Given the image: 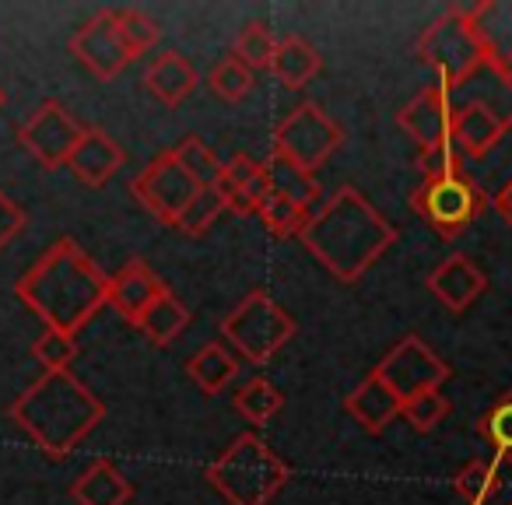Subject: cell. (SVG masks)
<instances>
[{
  "label": "cell",
  "mask_w": 512,
  "mask_h": 505,
  "mask_svg": "<svg viewBox=\"0 0 512 505\" xmlns=\"http://www.w3.org/2000/svg\"><path fill=\"white\" fill-rule=\"evenodd\" d=\"M274 50H278V36H274L267 25L260 22H246L239 29L232 43V57L239 64H246L249 71H271V60H274Z\"/></svg>",
  "instance_id": "cell-29"
},
{
  "label": "cell",
  "mask_w": 512,
  "mask_h": 505,
  "mask_svg": "<svg viewBox=\"0 0 512 505\" xmlns=\"http://www.w3.org/2000/svg\"><path fill=\"white\" fill-rule=\"evenodd\" d=\"M130 193L141 200L144 211H151V218H158L162 225H179L183 211L190 207V200L200 193V186L193 183V176L176 162L172 151L155 155L130 183Z\"/></svg>",
  "instance_id": "cell-9"
},
{
  "label": "cell",
  "mask_w": 512,
  "mask_h": 505,
  "mask_svg": "<svg viewBox=\"0 0 512 505\" xmlns=\"http://www.w3.org/2000/svg\"><path fill=\"white\" fill-rule=\"evenodd\" d=\"M207 85L214 88V95H221L225 102H242L253 92V71L246 64H239L235 57H225L221 64H214Z\"/></svg>",
  "instance_id": "cell-37"
},
{
  "label": "cell",
  "mask_w": 512,
  "mask_h": 505,
  "mask_svg": "<svg viewBox=\"0 0 512 505\" xmlns=\"http://www.w3.org/2000/svg\"><path fill=\"white\" fill-rule=\"evenodd\" d=\"M71 53L95 74L99 81H113L123 67L130 64V50L120 39V25H116V11H95L71 39Z\"/></svg>",
  "instance_id": "cell-12"
},
{
  "label": "cell",
  "mask_w": 512,
  "mask_h": 505,
  "mask_svg": "<svg viewBox=\"0 0 512 505\" xmlns=\"http://www.w3.org/2000/svg\"><path fill=\"white\" fill-rule=\"evenodd\" d=\"M344 411L358 421V428H362V432L383 435L386 428L400 418V397L376 376V372H369V376H365L362 383L348 393V400H344Z\"/></svg>",
  "instance_id": "cell-18"
},
{
  "label": "cell",
  "mask_w": 512,
  "mask_h": 505,
  "mask_svg": "<svg viewBox=\"0 0 512 505\" xmlns=\"http://www.w3.org/2000/svg\"><path fill=\"white\" fill-rule=\"evenodd\" d=\"M411 207L435 235H442V239H460V235L491 207V197L467 176V172H453V176L421 179L411 193Z\"/></svg>",
  "instance_id": "cell-7"
},
{
  "label": "cell",
  "mask_w": 512,
  "mask_h": 505,
  "mask_svg": "<svg viewBox=\"0 0 512 505\" xmlns=\"http://www.w3.org/2000/svg\"><path fill=\"white\" fill-rule=\"evenodd\" d=\"M425 285L449 313H467V309L488 292V274H484L467 253H449L439 267L428 271Z\"/></svg>",
  "instance_id": "cell-14"
},
{
  "label": "cell",
  "mask_w": 512,
  "mask_h": 505,
  "mask_svg": "<svg viewBox=\"0 0 512 505\" xmlns=\"http://www.w3.org/2000/svg\"><path fill=\"white\" fill-rule=\"evenodd\" d=\"M172 155H176V162L183 165L186 172L193 176V183L200 186V190H207V186H214L221 179V169H225V162H221L218 155H214L211 148H207L204 141H200L197 134L183 137V141L176 144V148H169Z\"/></svg>",
  "instance_id": "cell-32"
},
{
  "label": "cell",
  "mask_w": 512,
  "mask_h": 505,
  "mask_svg": "<svg viewBox=\"0 0 512 505\" xmlns=\"http://www.w3.org/2000/svg\"><path fill=\"white\" fill-rule=\"evenodd\" d=\"M186 323H190V309H186L172 292H165L162 299H155L141 316H137L134 327L141 330L155 348H165V344H172L179 334H183Z\"/></svg>",
  "instance_id": "cell-24"
},
{
  "label": "cell",
  "mask_w": 512,
  "mask_h": 505,
  "mask_svg": "<svg viewBox=\"0 0 512 505\" xmlns=\"http://www.w3.org/2000/svg\"><path fill=\"white\" fill-rule=\"evenodd\" d=\"M246 197L253 200V207L260 211L264 207V200L271 197V176H267V165L260 162V172H256L253 179H249V186H246Z\"/></svg>",
  "instance_id": "cell-41"
},
{
  "label": "cell",
  "mask_w": 512,
  "mask_h": 505,
  "mask_svg": "<svg viewBox=\"0 0 512 505\" xmlns=\"http://www.w3.org/2000/svg\"><path fill=\"white\" fill-rule=\"evenodd\" d=\"M207 481L218 488L228 505H271L288 484L292 470L256 432H242L207 463Z\"/></svg>",
  "instance_id": "cell-4"
},
{
  "label": "cell",
  "mask_w": 512,
  "mask_h": 505,
  "mask_svg": "<svg viewBox=\"0 0 512 505\" xmlns=\"http://www.w3.org/2000/svg\"><path fill=\"white\" fill-rule=\"evenodd\" d=\"M463 162L467 158L460 155L453 141L442 144V148H432V151H418V169H421V179H439V176H453V172H463Z\"/></svg>",
  "instance_id": "cell-38"
},
{
  "label": "cell",
  "mask_w": 512,
  "mask_h": 505,
  "mask_svg": "<svg viewBox=\"0 0 512 505\" xmlns=\"http://www.w3.org/2000/svg\"><path fill=\"white\" fill-rule=\"evenodd\" d=\"M509 505H512V502H509Z\"/></svg>",
  "instance_id": "cell-44"
},
{
  "label": "cell",
  "mask_w": 512,
  "mask_h": 505,
  "mask_svg": "<svg viewBox=\"0 0 512 505\" xmlns=\"http://www.w3.org/2000/svg\"><path fill=\"white\" fill-rule=\"evenodd\" d=\"M484 64L512 78V0H477L467 8Z\"/></svg>",
  "instance_id": "cell-15"
},
{
  "label": "cell",
  "mask_w": 512,
  "mask_h": 505,
  "mask_svg": "<svg viewBox=\"0 0 512 505\" xmlns=\"http://www.w3.org/2000/svg\"><path fill=\"white\" fill-rule=\"evenodd\" d=\"M397 127L418 144V151H432L453 141V102L439 85H425L407 106H400Z\"/></svg>",
  "instance_id": "cell-13"
},
{
  "label": "cell",
  "mask_w": 512,
  "mask_h": 505,
  "mask_svg": "<svg viewBox=\"0 0 512 505\" xmlns=\"http://www.w3.org/2000/svg\"><path fill=\"white\" fill-rule=\"evenodd\" d=\"M502 484V463L498 460H470L467 467L456 474L453 488L467 505H491Z\"/></svg>",
  "instance_id": "cell-28"
},
{
  "label": "cell",
  "mask_w": 512,
  "mask_h": 505,
  "mask_svg": "<svg viewBox=\"0 0 512 505\" xmlns=\"http://www.w3.org/2000/svg\"><path fill=\"white\" fill-rule=\"evenodd\" d=\"M372 372H376V376L383 379L393 393H397L400 404L421 390H439V386L453 376V369L446 365V358L435 355V351L428 348L418 334L400 337Z\"/></svg>",
  "instance_id": "cell-10"
},
{
  "label": "cell",
  "mask_w": 512,
  "mask_h": 505,
  "mask_svg": "<svg viewBox=\"0 0 512 505\" xmlns=\"http://www.w3.org/2000/svg\"><path fill=\"white\" fill-rule=\"evenodd\" d=\"M491 207H495V211L502 214L505 225H512V179L502 186V190L495 193V197H491Z\"/></svg>",
  "instance_id": "cell-42"
},
{
  "label": "cell",
  "mask_w": 512,
  "mask_h": 505,
  "mask_svg": "<svg viewBox=\"0 0 512 505\" xmlns=\"http://www.w3.org/2000/svg\"><path fill=\"white\" fill-rule=\"evenodd\" d=\"M123 162H127V151L106 130L88 127L85 137L78 141V148H74V155L67 158V169L85 186H106L123 169Z\"/></svg>",
  "instance_id": "cell-17"
},
{
  "label": "cell",
  "mask_w": 512,
  "mask_h": 505,
  "mask_svg": "<svg viewBox=\"0 0 512 505\" xmlns=\"http://www.w3.org/2000/svg\"><path fill=\"white\" fill-rule=\"evenodd\" d=\"M88 127H81L60 102H43L29 120L18 130V141L29 148V155L36 158L43 169H60L67 165V158L74 155L78 141L85 137Z\"/></svg>",
  "instance_id": "cell-11"
},
{
  "label": "cell",
  "mask_w": 512,
  "mask_h": 505,
  "mask_svg": "<svg viewBox=\"0 0 512 505\" xmlns=\"http://www.w3.org/2000/svg\"><path fill=\"white\" fill-rule=\"evenodd\" d=\"M260 172V162H256L253 155H246V151H239V155H232L225 162V169H221V179L218 183H225V186H235V190H246L249 186V179ZM214 183V186H218Z\"/></svg>",
  "instance_id": "cell-40"
},
{
  "label": "cell",
  "mask_w": 512,
  "mask_h": 505,
  "mask_svg": "<svg viewBox=\"0 0 512 505\" xmlns=\"http://www.w3.org/2000/svg\"><path fill=\"white\" fill-rule=\"evenodd\" d=\"M299 323L281 302H274L264 288H253L246 299L221 320V337L246 358L249 365H267L292 337Z\"/></svg>",
  "instance_id": "cell-6"
},
{
  "label": "cell",
  "mask_w": 512,
  "mask_h": 505,
  "mask_svg": "<svg viewBox=\"0 0 512 505\" xmlns=\"http://www.w3.org/2000/svg\"><path fill=\"white\" fill-rule=\"evenodd\" d=\"M186 372H190V379L207 397H214V393H221L239 376V358L225 348V341H207L204 348L186 362Z\"/></svg>",
  "instance_id": "cell-23"
},
{
  "label": "cell",
  "mask_w": 512,
  "mask_h": 505,
  "mask_svg": "<svg viewBox=\"0 0 512 505\" xmlns=\"http://www.w3.org/2000/svg\"><path fill=\"white\" fill-rule=\"evenodd\" d=\"M4 102H8V95H4V88H0V109H4Z\"/></svg>",
  "instance_id": "cell-43"
},
{
  "label": "cell",
  "mask_w": 512,
  "mask_h": 505,
  "mask_svg": "<svg viewBox=\"0 0 512 505\" xmlns=\"http://www.w3.org/2000/svg\"><path fill=\"white\" fill-rule=\"evenodd\" d=\"M29 225V218H25V211L15 204V200L8 197V193L0 190V249H8L11 242L22 235V228Z\"/></svg>",
  "instance_id": "cell-39"
},
{
  "label": "cell",
  "mask_w": 512,
  "mask_h": 505,
  "mask_svg": "<svg viewBox=\"0 0 512 505\" xmlns=\"http://www.w3.org/2000/svg\"><path fill=\"white\" fill-rule=\"evenodd\" d=\"M32 358H36L46 372H67L74 358H78V341H74L71 334H60V330L46 327L43 334L36 337V344H32Z\"/></svg>",
  "instance_id": "cell-36"
},
{
  "label": "cell",
  "mask_w": 512,
  "mask_h": 505,
  "mask_svg": "<svg viewBox=\"0 0 512 505\" xmlns=\"http://www.w3.org/2000/svg\"><path fill=\"white\" fill-rule=\"evenodd\" d=\"M446 414H449V400L442 390H421L400 404V418H404L414 432H432L439 421H446Z\"/></svg>",
  "instance_id": "cell-34"
},
{
  "label": "cell",
  "mask_w": 512,
  "mask_h": 505,
  "mask_svg": "<svg viewBox=\"0 0 512 505\" xmlns=\"http://www.w3.org/2000/svg\"><path fill=\"white\" fill-rule=\"evenodd\" d=\"M299 239L337 281L355 285L397 242V228L390 225L383 211L369 204V197L358 186H341L309 218Z\"/></svg>",
  "instance_id": "cell-2"
},
{
  "label": "cell",
  "mask_w": 512,
  "mask_h": 505,
  "mask_svg": "<svg viewBox=\"0 0 512 505\" xmlns=\"http://www.w3.org/2000/svg\"><path fill=\"white\" fill-rule=\"evenodd\" d=\"M264 165H267V176H271V193L295 200V204H306V207H313L316 200H320V183H316L313 172H306L302 165L288 162V158H281V155H271Z\"/></svg>",
  "instance_id": "cell-25"
},
{
  "label": "cell",
  "mask_w": 512,
  "mask_h": 505,
  "mask_svg": "<svg viewBox=\"0 0 512 505\" xmlns=\"http://www.w3.org/2000/svg\"><path fill=\"white\" fill-rule=\"evenodd\" d=\"M109 274L74 239H57L43 257L15 281L18 302L32 309L50 330L78 337L81 327L106 306Z\"/></svg>",
  "instance_id": "cell-1"
},
{
  "label": "cell",
  "mask_w": 512,
  "mask_h": 505,
  "mask_svg": "<svg viewBox=\"0 0 512 505\" xmlns=\"http://www.w3.org/2000/svg\"><path fill=\"white\" fill-rule=\"evenodd\" d=\"M256 214L264 218V228L274 239H299V235L306 232L309 218H313V211H309L306 204H295V200L278 197V193H271Z\"/></svg>",
  "instance_id": "cell-30"
},
{
  "label": "cell",
  "mask_w": 512,
  "mask_h": 505,
  "mask_svg": "<svg viewBox=\"0 0 512 505\" xmlns=\"http://www.w3.org/2000/svg\"><path fill=\"white\" fill-rule=\"evenodd\" d=\"M225 214V200L218 197V190L214 186H207V190H200L197 197L190 200V207L183 211V218H179V232H186L190 239H200V235L211 232L214 221Z\"/></svg>",
  "instance_id": "cell-35"
},
{
  "label": "cell",
  "mask_w": 512,
  "mask_h": 505,
  "mask_svg": "<svg viewBox=\"0 0 512 505\" xmlns=\"http://www.w3.org/2000/svg\"><path fill=\"white\" fill-rule=\"evenodd\" d=\"M11 421L53 460L71 456L106 418V404L67 372H43L15 404L8 407Z\"/></svg>",
  "instance_id": "cell-3"
},
{
  "label": "cell",
  "mask_w": 512,
  "mask_h": 505,
  "mask_svg": "<svg viewBox=\"0 0 512 505\" xmlns=\"http://www.w3.org/2000/svg\"><path fill=\"white\" fill-rule=\"evenodd\" d=\"M505 123L477 102H453V144L463 158H484L505 137Z\"/></svg>",
  "instance_id": "cell-19"
},
{
  "label": "cell",
  "mask_w": 512,
  "mask_h": 505,
  "mask_svg": "<svg viewBox=\"0 0 512 505\" xmlns=\"http://www.w3.org/2000/svg\"><path fill=\"white\" fill-rule=\"evenodd\" d=\"M477 435L491 446V460H512V390H505L498 400H491L488 411L477 418Z\"/></svg>",
  "instance_id": "cell-27"
},
{
  "label": "cell",
  "mask_w": 512,
  "mask_h": 505,
  "mask_svg": "<svg viewBox=\"0 0 512 505\" xmlns=\"http://www.w3.org/2000/svg\"><path fill=\"white\" fill-rule=\"evenodd\" d=\"M165 292H169V285H165L144 260H130V264H123L116 274H109L106 306H113L116 313L134 327L137 316H141L155 299H162Z\"/></svg>",
  "instance_id": "cell-16"
},
{
  "label": "cell",
  "mask_w": 512,
  "mask_h": 505,
  "mask_svg": "<svg viewBox=\"0 0 512 505\" xmlns=\"http://www.w3.org/2000/svg\"><path fill=\"white\" fill-rule=\"evenodd\" d=\"M232 404H235V411L249 421V425H267V421L285 407V393H281L271 379L253 376L249 383H242L239 390H235Z\"/></svg>",
  "instance_id": "cell-26"
},
{
  "label": "cell",
  "mask_w": 512,
  "mask_h": 505,
  "mask_svg": "<svg viewBox=\"0 0 512 505\" xmlns=\"http://www.w3.org/2000/svg\"><path fill=\"white\" fill-rule=\"evenodd\" d=\"M116 25H120V39H123V46H127L134 60L144 57L148 50H155L158 39H162V29H158L155 18L144 15V11H137V8L116 11Z\"/></svg>",
  "instance_id": "cell-33"
},
{
  "label": "cell",
  "mask_w": 512,
  "mask_h": 505,
  "mask_svg": "<svg viewBox=\"0 0 512 505\" xmlns=\"http://www.w3.org/2000/svg\"><path fill=\"white\" fill-rule=\"evenodd\" d=\"M341 144H344L341 123L327 109L316 106V102H302L285 120L274 123L271 155H281L288 162L302 165L306 172H316Z\"/></svg>",
  "instance_id": "cell-8"
},
{
  "label": "cell",
  "mask_w": 512,
  "mask_h": 505,
  "mask_svg": "<svg viewBox=\"0 0 512 505\" xmlns=\"http://www.w3.org/2000/svg\"><path fill=\"white\" fill-rule=\"evenodd\" d=\"M197 81H200L197 67H193L190 60L176 50L158 53V57L148 64V71H144V85H148V92L169 109H176L179 102L190 99V95L197 92Z\"/></svg>",
  "instance_id": "cell-20"
},
{
  "label": "cell",
  "mask_w": 512,
  "mask_h": 505,
  "mask_svg": "<svg viewBox=\"0 0 512 505\" xmlns=\"http://www.w3.org/2000/svg\"><path fill=\"white\" fill-rule=\"evenodd\" d=\"M71 498L78 505H127L134 498V484L113 460H95L71 484Z\"/></svg>",
  "instance_id": "cell-21"
},
{
  "label": "cell",
  "mask_w": 512,
  "mask_h": 505,
  "mask_svg": "<svg viewBox=\"0 0 512 505\" xmlns=\"http://www.w3.org/2000/svg\"><path fill=\"white\" fill-rule=\"evenodd\" d=\"M470 81L481 85V88H477V95L460 99V102H477V106H484L488 113H495L505 127H512V78L509 74H502V71H495V67L484 64Z\"/></svg>",
  "instance_id": "cell-31"
},
{
  "label": "cell",
  "mask_w": 512,
  "mask_h": 505,
  "mask_svg": "<svg viewBox=\"0 0 512 505\" xmlns=\"http://www.w3.org/2000/svg\"><path fill=\"white\" fill-rule=\"evenodd\" d=\"M414 57L425 67H432L435 85L446 95L456 92L460 85H467L484 67V53H481V43H477L474 29H470L467 8L449 4V8L418 36Z\"/></svg>",
  "instance_id": "cell-5"
},
{
  "label": "cell",
  "mask_w": 512,
  "mask_h": 505,
  "mask_svg": "<svg viewBox=\"0 0 512 505\" xmlns=\"http://www.w3.org/2000/svg\"><path fill=\"white\" fill-rule=\"evenodd\" d=\"M323 71V57L306 36H285L278 39V50L271 60V74L285 88H306L316 74Z\"/></svg>",
  "instance_id": "cell-22"
}]
</instances>
